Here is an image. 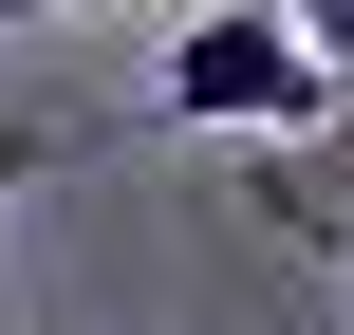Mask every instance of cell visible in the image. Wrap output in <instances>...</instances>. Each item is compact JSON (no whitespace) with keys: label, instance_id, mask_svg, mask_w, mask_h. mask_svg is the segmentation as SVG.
<instances>
[{"label":"cell","instance_id":"cell-3","mask_svg":"<svg viewBox=\"0 0 354 335\" xmlns=\"http://www.w3.org/2000/svg\"><path fill=\"white\" fill-rule=\"evenodd\" d=\"M0 19H37V0H0Z\"/></svg>","mask_w":354,"mask_h":335},{"label":"cell","instance_id":"cell-1","mask_svg":"<svg viewBox=\"0 0 354 335\" xmlns=\"http://www.w3.org/2000/svg\"><path fill=\"white\" fill-rule=\"evenodd\" d=\"M149 112H168V131H317V112H336V56L299 37V0H205V19L168 37Z\"/></svg>","mask_w":354,"mask_h":335},{"label":"cell","instance_id":"cell-2","mask_svg":"<svg viewBox=\"0 0 354 335\" xmlns=\"http://www.w3.org/2000/svg\"><path fill=\"white\" fill-rule=\"evenodd\" d=\"M299 37H317V56H354V0H299Z\"/></svg>","mask_w":354,"mask_h":335}]
</instances>
